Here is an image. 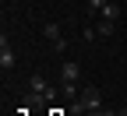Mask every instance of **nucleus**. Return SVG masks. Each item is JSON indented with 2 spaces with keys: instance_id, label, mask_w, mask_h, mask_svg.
Returning <instances> with one entry per match:
<instances>
[{
  "instance_id": "obj_5",
  "label": "nucleus",
  "mask_w": 127,
  "mask_h": 116,
  "mask_svg": "<svg viewBox=\"0 0 127 116\" xmlns=\"http://www.w3.org/2000/svg\"><path fill=\"white\" fill-rule=\"evenodd\" d=\"M42 35L50 39V42H57V39L64 35V32H60V25H57V21H46V25H42Z\"/></svg>"
},
{
  "instance_id": "obj_10",
  "label": "nucleus",
  "mask_w": 127,
  "mask_h": 116,
  "mask_svg": "<svg viewBox=\"0 0 127 116\" xmlns=\"http://www.w3.org/2000/svg\"><path fill=\"white\" fill-rule=\"evenodd\" d=\"M50 116H60V113H57V109H53V113H50Z\"/></svg>"
},
{
  "instance_id": "obj_8",
  "label": "nucleus",
  "mask_w": 127,
  "mask_h": 116,
  "mask_svg": "<svg viewBox=\"0 0 127 116\" xmlns=\"http://www.w3.org/2000/svg\"><path fill=\"white\" fill-rule=\"evenodd\" d=\"M81 39H85V42H92V39H99V32H95V25H92V28H85V32H81Z\"/></svg>"
},
{
  "instance_id": "obj_4",
  "label": "nucleus",
  "mask_w": 127,
  "mask_h": 116,
  "mask_svg": "<svg viewBox=\"0 0 127 116\" xmlns=\"http://www.w3.org/2000/svg\"><path fill=\"white\" fill-rule=\"evenodd\" d=\"M113 25H117V21H106V18H99V21H95V32H99V39H109V35H113V32H117Z\"/></svg>"
},
{
  "instance_id": "obj_3",
  "label": "nucleus",
  "mask_w": 127,
  "mask_h": 116,
  "mask_svg": "<svg viewBox=\"0 0 127 116\" xmlns=\"http://www.w3.org/2000/svg\"><path fill=\"white\" fill-rule=\"evenodd\" d=\"M0 67H4V70H11V67H14V49H11L7 35L0 39Z\"/></svg>"
},
{
  "instance_id": "obj_6",
  "label": "nucleus",
  "mask_w": 127,
  "mask_h": 116,
  "mask_svg": "<svg viewBox=\"0 0 127 116\" xmlns=\"http://www.w3.org/2000/svg\"><path fill=\"white\" fill-rule=\"evenodd\" d=\"M99 14H102L106 21H117V18H120V7H117V4H106V7H102Z\"/></svg>"
},
{
  "instance_id": "obj_9",
  "label": "nucleus",
  "mask_w": 127,
  "mask_h": 116,
  "mask_svg": "<svg viewBox=\"0 0 127 116\" xmlns=\"http://www.w3.org/2000/svg\"><path fill=\"white\" fill-rule=\"evenodd\" d=\"M106 4H109V0H88V11H102Z\"/></svg>"
},
{
  "instance_id": "obj_7",
  "label": "nucleus",
  "mask_w": 127,
  "mask_h": 116,
  "mask_svg": "<svg viewBox=\"0 0 127 116\" xmlns=\"http://www.w3.org/2000/svg\"><path fill=\"white\" fill-rule=\"evenodd\" d=\"M50 46H53V53H67V35H60V39L50 42Z\"/></svg>"
},
{
  "instance_id": "obj_1",
  "label": "nucleus",
  "mask_w": 127,
  "mask_h": 116,
  "mask_svg": "<svg viewBox=\"0 0 127 116\" xmlns=\"http://www.w3.org/2000/svg\"><path fill=\"white\" fill-rule=\"evenodd\" d=\"M99 106H102V92L95 85H85L78 92V98L71 102V113H99Z\"/></svg>"
},
{
  "instance_id": "obj_2",
  "label": "nucleus",
  "mask_w": 127,
  "mask_h": 116,
  "mask_svg": "<svg viewBox=\"0 0 127 116\" xmlns=\"http://www.w3.org/2000/svg\"><path fill=\"white\" fill-rule=\"evenodd\" d=\"M78 81H81V63L64 60L60 63V85H78Z\"/></svg>"
}]
</instances>
